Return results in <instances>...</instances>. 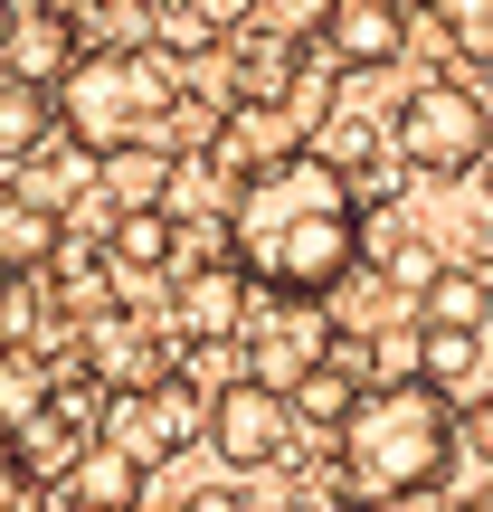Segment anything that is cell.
<instances>
[{
    "instance_id": "cell-1",
    "label": "cell",
    "mask_w": 493,
    "mask_h": 512,
    "mask_svg": "<svg viewBox=\"0 0 493 512\" xmlns=\"http://www.w3.org/2000/svg\"><path fill=\"white\" fill-rule=\"evenodd\" d=\"M219 247L247 266V285L323 294L332 275L361 256V190H351V171H332L313 143H294V152H275V162H256L247 181H228Z\"/></svg>"
},
{
    "instance_id": "cell-2",
    "label": "cell",
    "mask_w": 493,
    "mask_h": 512,
    "mask_svg": "<svg viewBox=\"0 0 493 512\" xmlns=\"http://www.w3.org/2000/svg\"><path fill=\"white\" fill-rule=\"evenodd\" d=\"M332 465H342V494H370V503L446 494V475H456V399L427 380H361V399L332 418Z\"/></svg>"
},
{
    "instance_id": "cell-3",
    "label": "cell",
    "mask_w": 493,
    "mask_h": 512,
    "mask_svg": "<svg viewBox=\"0 0 493 512\" xmlns=\"http://www.w3.org/2000/svg\"><path fill=\"white\" fill-rule=\"evenodd\" d=\"M171 86H181V57L133 38V48H76L48 95H57V124L86 152H105V143H133V133L171 105Z\"/></svg>"
},
{
    "instance_id": "cell-4",
    "label": "cell",
    "mask_w": 493,
    "mask_h": 512,
    "mask_svg": "<svg viewBox=\"0 0 493 512\" xmlns=\"http://www.w3.org/2000/svg\"><path fill=\"white\" fill-rule=\"evenodd\" d=\"M389 152H399V171H418V181H465L493 152L484 95L465 86V76H418V86L389 105Z\"/></svg>"
},
{
    "instance_id": "cell-5",
    "label": "cell",
    "mask_w": 493,
    "mask_h": 512,
    "mask_svg": "<svg viewBox=\"0 0 493 512\" xmlns=\"http://www.w3.org/2000/svg\"><path fill=\"white\" fill-rule=\"evenodd\" d=\"M200 446L228 465V475H285L294 456H313V427L294 418V399H285L275 380L238 370V380H219V389H209Z\"/></svg>"
},
{
    "instance_id": "cell-6",
    "label": "cell",
    "mask_w": 493,
    "mask_h": 512,
    "mask_svg": "<svg viewBox=\"0 0 493 512\" xmlns=\"http://www.w3.org/2000/svg\"><path fill=\"white\" fill-rule=\"evenodd\" d=\"M247 266L238 256H181V285H171V304H162V323H171V342L181 351H228L238 342V323H247Z\"/></svg>"
},
{
    "instance_id": "cell-7",
    "label": "cell",
    "mask_w": 493,
    "mask_h": 512,
    "mask_svg": "<svg viewBox=\"0 0 493 512\" xmlns=\"http://www.w3.org/2000/svg\"><path fill=\"white\" fill-rule=\"evenodd\" d=\"M323 342H332L323 294H275V285H256V294H247L238 351H247V370H256V380H275V389H285V380H294V370H304Z\"/></svg>"
},
{
    "instance_id": "cell-8",
    "label": "cell",
    "mask_w": 493,
    "mask_h": 512,
    "mask_svg": "<svg viewBox=\"0 0 493 512\" xmlns=\"http://www.w3.org/2000/svg\"><path fill=\"white\" fill-rule=\"evenodd\" d=\"M95 247H105L114 275H171V266L190 256V219H181L171 200H133V209H105Z\"/></svg>"
},
{
    "instance_id": "cell-9",
    "label": "cell",
    "mask_w": 493,
    "mask_h": 512,
    "mask_svg": "<svg viewBox=\"0 0 493 512\" xmlns=\"http://www.w3.org/2000/svg\"><path fill=\"white\" fill-rule=\"evenodd\" d=\"M86 48V19L38 10V0H10V29H0V76H29V86H57V67Z\"/></svg>"
},
{
    "instance_id": "cell-10",
    "label": "cell",
    "mask_w": 493,
    "mask_h": 512,
    "mask_svg": "<svg viewBox=\"0 0 493 512\" xmlns=\"http://www.w3.org/2000/svg\"><path fill=\"white\" fill-rule=\"evenodd\" d=\"M323 48L342 57V76L399 67V57H408V10H399V0H332V10H323Z\"/></svg>"
},
{
    "instance_id": "cell-11",
    "label": "cell",
    "mask_w": 493,
    "mask_h": 512,
    "mask_svg": "<svg viewBox=\"0 0 493 512\" xmlns=\"http://www.w3.org/2000/svg\"><path fill=\"white\" fill-rule=\"evenodd\" d=\"M418 380L446 389V399H484L493 389V361H484V332H456V323H418Z\"/></svg>"
},
{
    "instance_id": "cell-12",
    "label": "cell",
    "mask_w": 493,
    "mask_h": 512,
    "mask_svg": "<svg viewBox=\"0 0 493 512\" xmlns=\"http://www.w3.org/2000/svg\"><path fill=\"white\" fill-rule=\"evenodd\" d=\"M389 313H408V294L389 285V266H370V256H351V266L323 285V323L351 332V342H361L370 323H389Z\"/></svg>"
},
{
    "instance_id": "cell-13",
    "label": "cell",
    "mask_w": 493,
    "mask_h": 512,
    "mask_svg": "<svg viewBox=\"0 0 493 512\" xmlns=\"http://www.w3.org/2000/svg\"><path fill=\"white\" fill-rule=\"evenodd\" d=\"M48 503H143V456H124V446L95 437L86 456L48 484Z\"/></svg>"
},
{
    "instance_id": "cell-14",
    "label": "cell",
    "mask_w": 493,
    "mask_h": 512,
    "mask_svg": "<svg viewBox=\"0 0 493 512\" xmlns=\"http://www.w3.org/2000/svg\"><path fill=\"white\" fill-rule=\"evenodd\" d=\"M57 238H67V219H57L48 200H29V190L0 171V266H48Z\"/></svg>"
},
{
    "instance_id": "cell-15",
    "label": "cell",
    "mask_w": 493,
    "mask_h": 512,
    "mask_svg": "<svg viewBox=\"0 0 493 512\" xmlns=\"http://www.w3.org/2000/svg\"><path fill=\"white\" fill-rule=\"evenodd\" d=\"M408 313H418V323H456V332H484L493 323V285L475 266H446L437 256V275H427L418 294H408Z\"/></svg>"
},
{
    "instance_id": "cell-16",
    "label": "cell",
    "mask_w": 493,
    "mask_h": 512,
    "mask_svg": "<svg viewBox=\"0 0 493 512\" xmlns=\"http://www.w3.org/2000/svg\"><path fill=\"white\" fill-rule=\"evenodd\" d=\"M48 133H67V124H57V95L29 86V76H0V171H19Z\"/></svg>"
},
{
    "instance_id": "cell-17",
    "label": "cell",
    "mask_w": 493,
    "mask_h": 512,
    "mask_svg": "<svg viewBox=\"0 0 493 512\" xmlns=\"http://www.w3.org/2000/svg\"><path fill=\"white\" fill-rule=\"evenodd\" d=\"M427 19H437L446 57H465V67H493V0H427Z\"/></svg>"
},
{
    "instance_id": "cell-18",
    "label": "cell",
    "mask_w": 493,
    "mask_h": 512,
    "mask_svg": "<svg viewBox=\"0 0 493 512\" xmlns=\"http://www.w3.org/2000/svg\"><path fill=\"white\" fill-rule=\"evenodd\" d=\"M456 456H475L484 475H493V389H484V399H465V408H456Z\"/></svg>"
},
{
    "instance_id": "cell-19",
    "label": "cell",
    "mask_w": 493,
    "mask_h": 512,
    "mask_svg": "<svg viewBox=\"0 0 493 512\" xmlns=\"http://www.w3.org/2000/svg\"><path fill=\"white\" fill-rule=\"evenodd\" d=\"M38 10H67V19H95L105 0H38Z\"/></svg>"
}]
</instances>
